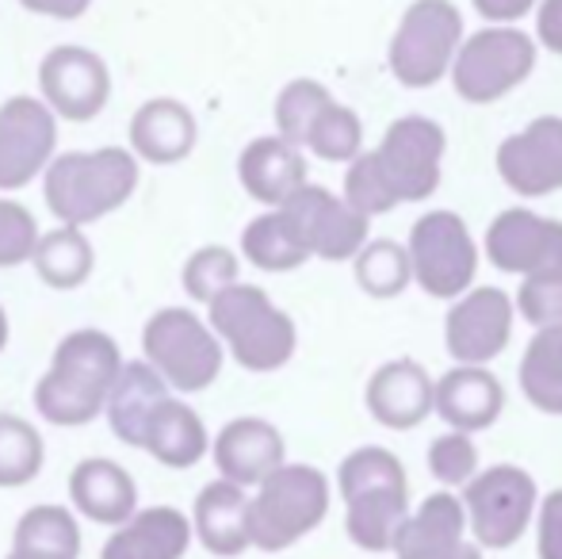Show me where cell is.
Returning <instances> with one entry per match:
<instances>
[{
	"mask_svg": "<svg viewBox=\"0 0 562 559\" xmlns=\"http://www.w3.org/2000/svg\"><path fill=\"white\" fill-rule=\"evenodd\" d=\"M123 368V349L104 329H74L58 342L50 368L35 383V411L50 425L81 429L104 414L112 383Z\"/></svg>",
	"mask_w": 562,
	"mask_h": 559,
	"instance_id": "obj_1",
	"label": "cell"
},
{
	"mask_svg": "<svg viewBox=\"0 0 562 559\" xmlns=\"http://www.w3.org/2000/svg\"><path fill=\"white\" fill-rule=\"evenodd\" d=\"M142 180V165L126 146L66 149L54 154L43 172V200L58 226H85L115 215L134 195Z\"/></svg>",
	"mask_w": 562,
	"mask_h": 559,
	"instance_id": "obj_2",
	"label": "cell"
},
{
	"mask_svg": "<svg viewBox=\"0 0 562 559\" xmlns=\"http://www.w3.org/2000/svg\"><path fill=\"white\" fill-rule=\"evenodd\" d=\"M337 487L348 540L363 552H391L409 517V479L398 456L379 445L356 448L340 460Z\"/></svg>",
	"mask_w": 562,
	"mask_h": 559,
	"instance_id": "obj_3",
	"label": "cell"
},
{
	"mask_svg": "<svg viewBox=\"0 0 562 559\" xmlns=\"http://www.w3.org/2000/svg\"><path fill=\"white\" fill-rule=\"evenodd\" d=\"M211 334L218 337V345L229 349V357L245 368V372H280L291 357H295V322L288 311L268 299L265 288L257 283H241L226 288L223 295H215L207 303Z\"/></svg>",
	"mask_w": 562,
	"mask_h": 559,
	"instance_id": "obj_4",
	"label": "cell"
},
{
	"mask_svg": "<svg viewBox=\"0 0 562 559\" xmlns=\"http://www.w3.org/2000/svg\"><path fill=\"white\" fill-rule=\"evenodd\" d=\"M329 514V479L311 463H283L249 499V545L283 552L311 537Z\"/></svg>",
	"mask_w": 562,
	"mask_h": 559,
	"instance_id": "obj_5",
	"label": "cell"
},
{
	"mask_svg": "<svg viewBox=\"0 0 562 559\" xmlns=\"http://www.w3.org/2000/svg\"><path fill=\"white\" fill-rule=\"evenodd\" d=\"M142 360L169 391H207L223 376L226 349L211 326L188 306H161L142 326Z\"/></svg>",
	"mask_w": 562,
	"mask_h": 559,
	"instance_id": "obj_6",
	"label": "cell"
},
{
	"mask_svg": "<svg viewBox=\"0 0 562 559\" xmlns=\"http://www.w3.org/2000/svg\"><path fill=\"white\" fill-rule=\"evenodd\" d=\"M536 479L517 463H494V468L479 471L471 483L463 487V517L467 533L479 548L502 552L513 548L528 533L536 517Z\"/></svg>",
	"mask_w": 562,
	"mask_h": 559,
	"instance_id": "obj_7",
	"label": "cell"
},
{
	"mask_svg": "<svg viewBox=\"0 0 562 559\" xmlns=\"http://www.w3.org/2000/svg\"><path fill=\"white\" fill-rule=\"evenodd\" d=\"M409 277L422 283L432 299H456L474 283L479 269V249L471 242V231L451 211H432L417 219L409 231Z\"/></svg>",
	"mask_w": 562,
	"mask_h": 559,
	"instance_id": "obj_8",
	"label": "cell"
},
{
	"mask_svg": "<svg viewBox=\"0 0 562 559\" xmlns=\"http://www.w3.org/2000/svg\"><path fill=\"white\" fill-rule=\"evenodd\" d=\"M38 100L58 123H89L112 100V69L89 46L61 43L38 62Z\"/></svg>",
	"mask_w": 562,
	"mask_h": 559,
	"instance_id": "obj_9",
	"label": "cell"
},
{
	"mask_svg": "<svg viewBox=\"0 0 562 559\" xmlns=\"http://www.w3.org/2000/svg\"><path fill=\"white\" fill-rule=\"evenodd\" d=\"M459 20L456 4L448 0H417L409 4V12L402 15V27L391 43V69L402 85L409 89H429L432 81H440L448 69V58L456 54Z\"/></svg>",
	"mask_w": 562,
	"mask_h": 559,
	"instance_id": "obj_10",
	"label": "cell"
},
{
	"mask_svg": "<svg viewBox=\"0 0 562 559\" xmlns=\"http://www.w3.org/2000/svg\"><path fill=\"white\" fill-rule=\"evenodd\" d=\"M536 46L517 27L479 31L456 58V92L471 104H490L532 74Z\"/></svg>",
	"mask_w": 562,
	"mask_h": 559,
	"instance_id": "obj_11",
	"label": "cell"
},
{
	"mask_svg": "<svg viewBox=\"0 0 562 559\" xmlns=\"http://www.w3.org/2000/svg\"><path fill=\"white\" fill-rule=\"evenodd\" d=\"M58 154V120L31 92L8 97L0 104V195L20 192Z\"/></svg>",
	"mask_w": 562,
	"mask_h": 559,
	"instance_id": "obj_12",
	"label": "cell"
},
{
	"mask_svg": "<svg viewBox=\"0 0 562 559\" xmlns=\"http://www.w3.org/2000/svg\"><path fill=\"white\" fill-rule=\"evenodd\" d=\"M306 257H322V261H348L368 246V219L356 215L345 200L318 185H303L291 200L276 208Z\"/></svg>",
	"mask_w": 562,
	"mask_h": 559,
	"instance_id": "obj_13",
	"label": "cell"
},
{
	"mask_svg": "<svg viewBox=\"0 0 562 559\" xmlns=\"http://www.w3.org/2000/svg\"><path fill=\"white\" fill-rule=\"evenodd\" d=\"M440 157H445V131L429 120H398L383 135L375 161L391 185L394 200H425L440 185Z\"/></svg>",
	"mask_w": 562,
	"mask_h": 559,
	"instance_id": "obj_14",
	"label": "cell"
},
{
	"mask_svg": "<svg viewBox=\"0 0 562 559\" xmlns=\"http://www.w3.org/2000/svg\"><path fill=\"white\" fill-rule=\"evenodd\" d=\"M513 337V303L497 288H474L448 311L445 345L467 368H486Z\"/></svg>",
	"mask_w": 562,
	"mask_h": 559,
	"instance_id": "obj_15",
	"label": "cell"
},
{
	"mask_svg": "<svg viewBox=\"0 0 562 559\" xmlns=\"http://www.w3.org/2000/svg\"><path fill=\"white\" fill-rule=\"evenodd\" d=\"M486 254L502 272L520 277H555L562 272V223L532 211H505L490 223Z\"/></svg>",
	"mask_w": 562,
	"mask_h": 559,
	"instance_id": "obj_16",
	"label": "cell"
},
{
	"mask_svg": "<svg viewBox=\"0 0 562 559\" xmlns=\"http://www.w3.org/2000/svg\"><path fill=\"white\" fill-rule=\"evenodd\" d=\"M211 460L218 468V479L249 491V487H260L272 471L288 463V445H283V433L272 422L234 418L211 440Z\"/></svg>",
	"mask_w": 562,
	"mask_h": 559,
	"instance_id": "obj_17",
	"label": "cell"
},
{
	"mask_svg": "<svg viewBox=\"0 0 562 559\" xmlns=\"http://www.w3.org/2000/svg\"><path fill=\"white\" fill-rule=\"evenodd\" d=\"M497 172L520 195H548L562 188V120L543 115L497 149Z\"/></svg>",
	"mask_w": 562,
	"mask_h": 559,
	"instance_id": "obj_18",
	"label": "cell"
},
{
	"mask_svg": "<svg viewBox=\"0 0 562 559\" xmlns=\"http://www.w3.org/2000/svg\"><path fill=\"white\" fill-rule=\"evenodd\" d=\"M398 559H482V548L467 533V517L459 499L437 491L406 517L391 548Z\"/></svg>",
	"mask_w": 562,
	"mask_h": 559,
	"instance_id": "obj_19",
	"label": "cell"
},
{
	"mask_svg": "<svg viewBox=\"0 0 562 559\" xmlns=\"http://www.w3.org/2000/svg\"><path fill=\"white\" fill-rule=\"evenodd\" d=\"M195 142H200L195 112L177 97H149L146 104L134 108L126 127V149L138 165H177L192 157Z\"/></svg>",
	"mask_w": 562,
	"mask_h": 559,
	"instance_id": "obj_20",
	"label": "cell"
},
{
	"mask_svg": "<svg viewBox=\"0 0 562 559\" xmlns=\"http://www.w3.org/2000/svg\"><path fill=\"white\" fill-rule=\"evenodd\" d=\"M432 411L448 422L451 433H482L505 411V388L490 368L456 365L432 383Z\"/></svg>",
	"mask_w": 562,
	"mask_h": 559,
	"instance_id": "obj_21",
	"label": "cell"
},
{
	"mask_svg": "<svg viewBox=\"0 0 562 559\" xmlns=\"http://www.w3.org/2000/svg\"><path fill=\"white\" fill-rule=\"evenodd\" d=\"M69 502L81 517L119 529L138 510V483L119 460L89 456L69 471Z\"/></svg>",
	"mask_w": 562,
	"mask_h": 559,
	"instance_id": "obj_22",
	"label": "cell"
},
{
	"mask_svg": "<svg viewBox=\"0 0 562 559\" xmlns=\"http://www.w3.org/2000/svg\"><path fill=\"white\" fill-rule=\"evenodd\" d=\"M368 411L386 429H417L432 414V380L417 360L398 357L368 380Z\"/></svg>",
	"mask_w": 562,
	"mask_h": 559,
	"instance_id": "obj_23",
	"label": "cell"
},
{
	"mask_svg": "<svg viewBox=\"0 0 562 559\" xmlns=\"http://www.w3.org/2000/svg\"><path fill=\"white\" fill-rule=\"evenodd\" d=\"M237 177L252 200L276 211L306 185V157L303 149L283 142L280 135L252 138L237 157Z\"/></svg>",
	"mask_w": 562,
	"mask_h": 559,
	"instance_id": "obj_24",
	"label": "cell"
},
{
	"mask_svg": "<svg viewBox=\"0 0 562 559\" xmlns=\"http://www.w3.org/2000/svg\"><path fill=\"white\" fill-rule=\"evenodd\" d=\"M192 537H200V545L218 559H237L249 552V494L241 487L215 479L195 494L192 506Z\"/></svg>",
	"mask_w": 562,
	"mask_h": 559,
	"instance_id": "obj_25",
	"label": "cell"
},
{
	"mask_svg": "<svg viewBox=\"0 0 562 559\" xmlns=\"http://www.w3.org/2000/svg\"><path fill=\"white\" fill-rule=\"evenodd\" d=\"M192 548V522L177 506L134 510V517L108 537L100 559H184Z\"/></svg>",
	"mask_w": 562,
	"mask_h": 559,
	"instance_id": "obj_26",
	"label": "cell"
},
{
	"mask_svg": "<svg viewBox=\"0 0 562 559\" xmlns=\"http://www.w3.org/2000/svg\"><path fill=\"white\" fill-rule=\"evenodd\" d=\"M142 448H146L161 468L184 471V468H195V463L211 452V433L192 406L169 395L149 414L146 429H142Z\"/></svg>",
	"mask_w": 562,
	"mask_h": 559,
	"instance_id": "obj_27",
	"label": "cell"
},
{
	"mask_svg": "<svg viewBox=\"0 0 562 559\" xmlns=\"http://www.w3.org/2000/svg\"><path fill=\"white\" fill-rule=\"evenodd\" d=\"M169 399V388L157 380V372L146 365V360H123L119 368L112 395L104 403L108 425L123 445L142 448V429H146L149 414Z\"/></svg>",
	"mask_w": 562,
	"mask_h": 559,
	"instance_id": "obj_28",
	"label": "cell"
},
{
	"mask_svg": "<svg viewBox=\"0 0 562 559\" xmlns=\"http://www.w3.org/2000/svg\"><path fill=\"white\" fill-rule=\"evenodd\" d=\"M38 280L54 291H74L89 283L97 269V249H92L89 234L77 226H54V231L38 234L35 254H31Z\"/></svg>",
	"mask_w": 562,
	"mask_h": 559,
	"instance_id": "obj_29",
	"label": "cell"
},
{
	"mask_svg": "<svg viewBox=\"0 0 562 559\" xmlns=\"http://www.w3.org/2000/svg\"><path fill=\"white\" fill-rule=\"evenodd\" d=\"M12 552L23 556H46V559H77L81 556V529L77 517L66 506H31L27 514L15 522L12 533Z\"/></svg>",
	"mask_w": 562,
	"mask_h": 559,
	"instance_id": "obj_30",
	"label": "cell"
},
{
	"mask_svg": "<svg viewBox=\"0 0 562 559\" xmlns=\"http://www.w3.org/2000/svg\"><path fill=\"white\" fill-rule=\"evenodd\" d=\"M520 391L540 414L562 418V329H536L520 360Z\"/></svg>",
	"mask_w": 562,
	"mask_h": 559,
	"instance_id": "obj_31",
	"label": "cell"
},
{
	"mask_svg": "<svg viewBox=\"0 0 562 559\" xmlns=\"http://www.w3.org/2000/svg\"><path fill=\"white\" fill-rule=\"evenodd\" d=\"M241 254L252 269L265 272H291L299 265H306V249L299 246V238L291 234V226L283 223L280 211H265L241 231Z\"/></svg>",
	"mask_w": 562,
	"mask_h": 559,
	"instance_id": "obj_32",
	"label": "cell"
},
{
	"mask_svg": "<svg viewBox=\"0 0 562 559\" xmlns=\"http://www.w3.org/2000/svg\"><path fill=\"white\" fill-rule=\"evenodd\" d=\"M46 460L43 433L20 414H0V487L15 491L38 479Z\"/></svg>",
	"mask_w": 562,
	"mask_h": 559,
	"instance_id": "obj_33",
	"label": "cell"
},
{
	"mask_svg": "<svg viewBox=\"0 0 562 559\" xmlns=\"http://www.w3.org/2000/svg\"><path fill=\"white\" fill-rule=\"evenodd\" d=\"M409 280H414L409 277V257L398 242H371L356 254V283L371 299L402 295Z\"/></svg>",
	"mask_w": 562,
	"mask_h": 559,
	"instance_id": "obj_34",
	"label": "cell"
},
{
	"mask_svg": "<svg viewBox=\"0 0 562 559\" xmlns=\"http://www.w3.org/2000/svg\"><path fill=\"white\" fill-rule=\"evenodd\" d=\"M329 104H334V97L326 92V85L311 81V77H299V81L283 85V92L276 97V131H280V138L303 149V138H306V131H311V123L318 120Z\"/></svg>",
	"mask_w": 562,
	"mask_h": 559,
	"instance_id": "obj_35",
	"label": "cell"
},
{
	"mask_svg": "<svg viewBox=\"0 0 562 559\" xmlns=\"http://www.w3.org/2000/svg\"><path fill=\"white\" fill-rule=\"evenodd\" d=\"M237 272H241V261H237L234 249L226 246H200L180 269V288L188 291L192 303L207 306L215 295H223L226 288L237 283Z\"/></svg>",
	"mask_w": 562,
	"mask_h": 559,
	"instance_id": "obj_36",
	"label": "cell"
},
{
	"mask_svg": "<svg viewBox=\"0 0 562 559\" xmlns=\"http://www.w3.org/2000/svg\"><path fill=\"white\" fill-rule=\"evenodd\" d=\"M360 120L348 108H340L337 100L311 123L303 146H311V154H318L322 161H352L360 157Z\"/></svg>",
	"mask_w": 562,
	"mask_h": 559,
	"instance_id": "obj_37",
	"label": "cell"
},
{
	"mask_svg": "<svg viewBox=\"0 0 562 559\" xmlns=\"http://www.w3.org/2000/svg\"><path fill=\"white\" fill-rule=\"evenodd\" d=\"M345 203L363 219L383 215V211L398 208V200H394L383 169H379L375 154L352 157V165H348V172H345Z\"/></svg>",
	"mask_w": 562,
	"mask_h": 559,
	"instance_id": "obj_38",
	"label": "cell"
},
{
	"mask_svg": "<svg viewBox=\"0 0 562 559\" xmlns=\"http://www.w3.org/2000/svg\"><path fill=\"white\" fill-rule=\"evenodd\" d=\"M429 471L445 487H467L479 476V448L467 433H445L429 445Z\"/></svg>",
	"mask_w": 562,
	"mask_h": 559,
	"instance_id": "obj_39",
	"label": "cell"
},
{
	"mask_svg": "<svg viewBox=\"0 0 562 559\" xmlns=\"http://www.w3.org/2000/svg\"><path fill=\"white\" fill-rule=\"evenodd\" d=\"M38 223L20 200H8L0 195V269H15V265H27L35 254L38 242Z\"/></svg>",
	"mask_w": 562,
	"mask_h": 559,
	"instance_id": "obj_40",
	"label": "cell"
},
{
	"mask_svg": "<svg viewBox=\"0 0 562 559\" xmlns=\"http://www.w3.org/2000/svg\"><path fill=\"white\" fill-rule=\"evenodd\" d=\"M517 306L536 329H562V272L528 277L517 291Z\"/></svg>",
	"mask_w": 562,
	"mask_h": 559,
	"instance_id": "obj_41",
	"label": "cell"
},
{
	"mask_svg": "<svg viewBox=\"0 0 562 559\" xmlns=\"http://www.w3.org/2000/svg\"><path fill=\"white\" fill-rule=\"evenodd\" d=\"M536 556L562 559V487L540 502V529H536Z\"/></svg>",
	"mask_w": 562,
	"mask_h": 559,
	"instance_id": "obj_42",
	"label": "cell"
},
{
	"mask_svg": "<svg viewBox=\"0 0 562 559\" xmlns=\"http://www.w3.org/2000/svg\"><path fill=\"white\" fill-rule=\"evenodd\" d=\"M27 12L46 15V20H81L92 8V0H20Z\"/></svg>",
	"mask_w": 562,
	"mask_h": 559,
	"instance_id": "obj_43",
	"label": "cell"
},
{
	"mask_svg": "<svg viewBox=\"0 0 562 559\" xmlns=\"http://www.w3.org/2000/svg\"><path fill=\"white\" fill-rule=\"evenodd\" d=\"M540 38L555 54H562V0H543V8H540Z\"/></svg>",
	"mask_w": 562,
	"mask_h": 559,
	"instance_id": "obj_44",
	"label": "cell"
},
{
	"mask_svg": "<svg viewBox=\"0 0 562 559\" xmlns=\"http://www.w3.org/2000/svg\"><path fill=\"white\" fill-rule=\"evenodd\" d=\"M532 4L536 0H474V8H479L486 20H520Z\"/></svg>",
	"mask_w": 562,
	"mask_h": 559,
	"instance_id": "obj_45",
	"label": "cell"
},
{
	"mask_svg": "<svg viewBox=\"0 0 562 559\" xmlns=\"http://www.w3.org/2000/svg\"><path fill=\"white\" fill-rule=\"evenodd\" d=\"M8 345V314H4V303H0V353Z\"/></svg>",
	"mask_w": 562,
	"mask_h": 559,
	"instance_id": "obj_46",
	"label": "cell"
},
{
	"mask_svg": "<svg viewBox=\"0 0 562 559\" xmlns=\"http://www.w3.org/2000/svg\"><path fill=\"white\" fill-rule=\"evenodd\" d=\"M8 559H46V556H23V552H8Z\"/></svg>",
	"mask_w": 562,
	"mask_h": 559,
	"instance_id": "obj_47",
	"label": "cell"
}]
</instances>
